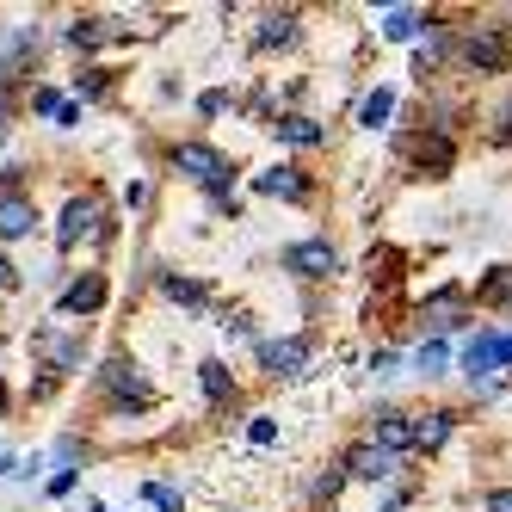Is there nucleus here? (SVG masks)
I'll use <instances>...</instances> for the list:
<instances>
[{
    "mask_svg": "<svg viewBox=\"0 0 512 512\" xmlns=\"http://www.w3.org/2000/svg\"><path fill=\"white\" fill-rule=\"evenodd\" d=\"M247 438H253V445H272L278 426H272V420H253V426H247Z\"/></svg>",
    "mask_w": 512,
    "mask_h": 512,
    "instance_id": "a878e982",
    "label": "nucleus"
},
{
    "mask_svg": "<svg viewBox=\"0 0 512 512\" xmlns=\"http://www.w3.org/2000/svg\"><path fill=\"white\" fill-rule=\"evenodd\" d=\"M290 38H297V13H290V7L260 19V44H266V50H272V44H290Z\"/></svg>",
    "mask_w": 512,
    "mask_h": 512,
    "instance_id": "6ab92c4d",
    "label": "nucleus"
},
{
    "mask_svg": "<svg viewBox=\"0 0 512 512\" xmlns=\"http://www.w3.org/2000/svg\"><path fill=\"white\" fill-rule=\"evenodd\" d=\"M414 371H420V377H438V371H445V340H426V346L414 352Z\"/></svg>",
    "mask_w": 512,
    "mask_h": 512,
    "instance_id": "5701e85b",
    "label": "nucleus"
},
{
    "mask_svg": "<svg viewBox=\"0 0 512 512\" xmlns=\"http://www.w3.org/2000/svg\"><path fill=\"white\" fill-rule=\"evenodd\" d=\"M13 284H19V272H13L7 260H0V290H13Z\"/></svg>",
    "mask_w": 512,
    "mask_h": 512,
    "instance_id": "7c9ffc66",
    "label": "nucleus"
},
{
    "mask_svg": "<svg viewBox=\"0 0 512 512\" xmlns=\"http://www.w3.org/2000/svg\"><path fill=\"white\" fill-rule=\"evenodd\" d=\"M488 512H512V482H506V488H494V494H488Z\"/></svg>",
    "mask_w": 512,
    "mask_h": 512,
    "instance_id": "cd10ccee",
    "label": "nucleus"
},
{
    "mask_svg": "<svg viewBox=\"0 0 512 512\" xmlns=\"http://www.w3.org/2000/svg\"><path fill=\"white\" fill-rule=\"evenodd\" d=\"M99 303H105V278H81V284L62 290V309H68V315H87V309H99Z\"/></svg>",
    "mask_w": 512,
    "mask_h": 512,
    "instance_id": "f3484780",
    "label": "nucleus"
},
{
    "mask_svg": "<svg viewBox=\"0 0 512 512\" xmlns=\"http://www.w3.org/2000/svg\"><path fill=\"white\" fill-rule=\"evenodd\" d=\"M99 383L112 389L118 401H130V408H149V401H155V389L136 377V364H130V358H112V364H105V371H99Z\"/></svg>",
    "mask_w": 512,
    "mask_h": 512,
    "instance_id": "0eeeda50",
    "label": "nucleus"
},
{
    "mask_svg": "<svg viewBox=\"0 0 512 512\" xmlns=\"http://www.w3.org/2000/svg\"><path fill=\"white\" fill-rule=\"evenodd\" d=\"M457 432V414L451 408H432V414H414V451H438L445 438Z\"/></svg>",
    "mask_w": 512,
    "mask_h": 512,
    "instance_id": "f8f14e48",
    "label": "nucleus"
},
{
    "mask_svg": "<svg viewBox=\"0 0 512 512\" xmlns=\"http://www.w3.org/2000/svg\"><path fill=\"white\" fill-rule=\"evenodd\" d=\"M457 62L469 68V75H506L512 68V44H506V25H463L451 38Z\"/></svg>",
    "mask_w": 512,
    "mask_h": 512,
    "instance_id": "f257e3e1",
    "label": "nucleus"
},
{
    "mask_svg": "<svg viewBox=\"0 0 512 512\" xmlns=\"http://www.w3.org/2000/svg\"><path fill=\"white\" fill-rule=\"evenodd\" d=\"M260 364H266L272 377H303V371H309V340H303V334L266 340V346H260Z\"/></svg>",
    "mask_w": 512,
    "mask_h": 512,
    "instance_id": "39448f33",
    "label": "nucleus"
},
{
    "mask_svg": "<svg viewBox=\"0 0 512 512\" xmlns=\"http://www.w3.org/2000/svg\"><path fill=\"white\" fill-rule=\"evenodd\" d=\"M112 38H118V31L105 25V19H81L75 31H68V44H75V50H93V44H112Z\"/></svg>",
    "mask_w": 512,
    "mask_h": 512,
    "instance_id": "4be33fe9",
    "label": "nucleus"
},
{
    "mask_svg": "<svg viewBox=\"0 0 512 512\" xmlns=\"http://www.w3.org/2000/svg\"><path fill=\"white\" fill-rule=\"evenodd\" d=\"M173 167L186 179H198V186H210V192H229V173H235L216 149H204V142H173Z\"/></svg>",
    "mask_w": 512,
    "mask_h": 512,
    "instance_id": "f03ea898",
    "label": "nucleus"
},
{
    "mask_svg": "<svg viewBox=\"0 0 512 512\" xmlns=\"http://www.w3.org/2000/svg\"><path fill=\"white\" fill-rule=\"evenodd\" d=\"M161 290L173 303H204V284H192V278H161Z\"/></svg>",
    "mask_w": 512,
    "mask_h": 512,
    "instance_id": "b1692460",
    "label": "nucleus"
},
{
    "mask_svg": "<svg viewBox=\"0 0 512 512\" xmlns=\"http://www.w3.org/2000/svg\"><path fill=\"white\" fill-rule=\"evenodd\" d=\"M253 192H260V198H284V204H303L309 198V179H303V167H266L260 179H253Z\"/></svg>",
    "mask_w": 512,
    "mask_h": 512,
    "instance_id": "6e6552de",
    "label": "nucleus"
},
{
    "mask_svg": "<svg viewBox=\"0 0 512 512\" xmlns=\"http://www.w3.org/2000/svg\"><path fill=\"white\" fill-rule=\"evenodd\" d=\"M475 303H488V309H512V266L488 272V278H482V290H475Z\"/></svg>",
    "mask_w": 512,
    "mask_h": 512,
    "instance_id": "a211bd4d",
    "label": "nucleus"
},
{
    "mask_svg": "<svg viewBox=\"0 0 512 512\" xmlns=\"http://www.w3.org/2000/svg\"><path fill=\"white\" fill-rule=\"evenodd\" d=\"M500 364H512V334H500Z\"/></svg>",
    "mask_w": 512,
    "mask_h": 512,
    "instance_id": "2f4dec72",
    "label": "nucleus"
},
{
    "mask_svg": "<svg viewBox=\"0 0 512 512\" xmlns=\"http://www.w3.org/2000/svg\"><path fill=\"white\" fill-rule=\"evenodd\" d=\"M198 383H204V395H210V401L235 395V377H229V364H216V358H210V364H198Z\"/></svg>",
    "mask_w": 512,
    "mask_h": 512,
    "instance_id": "412c9836",
    "label": "nucleus"
},
{
    "mask_svg": "<svg viewBox=\"0 0 512 512\" xmlns=\"http://www.w3.org/2000/svg\"><path fill=\"white\" fill-rule=\"evenodd\" d=\"M420 25H432V19L414 13V7H395V13H383V38L389 44H408V38H420Z\"/></svg>",
    "mask_w": 512,
    "mask_h": 512,
    "instance_id": "dca6fc26",
    "label": "nucleus"
},
{
    "mask_svg": "<svg viewBox=\"0 0 512 512\" xmlns=\"http://www.w3.org/2000/svg\"><path fill=\"white\" fill-rule=\"evenodd\" d=\"M223 105H229V93H204V99H198V112H204V118H216Z\"/></svg>",
    "mask_w": 512,
    "mask_h": 512,
    "instance_id": "bb28decb",
    "label": "nucleus"
},
{
    "mask_svg": "<svg viewBox=\"0 0 512 512\" xmlns=\"http://www.w3.org/2000/svg\"><path fill=\"white\" fill-rule=\"evenodd\" d=\"M488 371H500V334H475V340L463 346V377L482 383Z\"/></svg>",
    "mask_w": 512,
    "mask_h": 512,
    "instance_id": "9b49d317",
    "label": "nucleus"
},
{
    "mask_svg": "<svg viewBox=\"0 0 512 512\" xmlns=\"http://www.w3.org/2000/svg\"><path fill=\"white\" fill-rule=\"evenodd\" d=\"M278 142H290V149H321L327 130L315 118H303V112H290V118H278Z\"/></svg>",
    "mask_w": 512,
    "mask_h": 512,
    "instance_id": "4468645a",
    "label": "nucleus"
},
{
    "mask_svg": "<svg viewBox=\"0 0 512 512\" xmlns=\"http://www.w3.org/2000/svg\"><path fill=\"white\" fill-rule=\"evenodd\" d=\"M31 223H38V210H31V198H19V192H7V198H0V241H19V235H31Z\"/></svg>",
    "mask_w": 512,
    "mask_h": 512,
    "instance_id": "ddd939ff",
    "label": "nucleus"
},
{
    "mask_svg": "<svg viewBox=\"0 0 512 512\" xmlns=\"http://www.w3.org/2000/svg\"><path fill=\"white\" fill-rule=\"evenodd\" d=\"M389 112H395V93H389V87H377V93H364V105H358V124H364V130H377Z\"/></svg>",
    "mask_w": 512,
    "mask_h": 512,
    "instance_id": "aec40b11",
    "label": "nucleus"
},
{
    "mask_svg": "<svg viewBox=\"0 0 512 512\" xmlns=\"http://www.w3.org/2000/svg\"><path fill=\"white\" fill-rule=\"evenodd\" d=\"M31 346H38V352H44V358L56 364V371H81V340H62V334H38Z\"/></svg>",
    "mask_w": 512,
    "mask_h": 512,
    "instance_id": "2eb2a0df",
    "label": "nucleus"
},
{
    "mask_svg": "<svg viewBox=\"0 0 512 512\" xmlns=\"http://www.w3.org/2000/svg\"><path fill=\"white\" fill-rule=\"evenodd\" d=\"M371 445H383V451H414V414H401V408H383L377 414V426H371Z\"/></svg>",
    "mask_w": 512,
    "mask_h": 512,
    "instance_id": "1a4fd4ad",
    "label": "nucleus"
},
{
    "mask_svg": "<svg viewBox=\"0 0 512 512\" xmlns=\"http://www.w3.org/2000/svg\"><path fill=\"white\" fill-rule=\"evenodd\" d=\"M99 235H105V204H99L93 192H87V198H68L56 241H62V247H75V241H99Z\"/></svg>",
    "mask_w": 512,
    "mask_h": 512,
    "instance_id": "7ed1b4c3",
    "label": "nucleus"
},
{
    "mask_svg": "<svg viewBox=\"0 0 512 512\" xmlns=\"http://www.w3.org/2000/svg\"><path fill=\"white\" fill-rule=\"evenodd\" d=\"M494 142H506V149H512V105H506V112H500V124H494Z\"/></svg>",
    "mask_w": 512,
    "mask_h": 512,
    "instance_id": "c756f323",
    "label": "nucleus"
},
{
    "mask_svg": "<svg viewBox=\"0 0 512 512\" xmlns=\"http://www.w3.org/2000/svg\"><path fill=\"white\" fill-rule=\"evenodd\" d=\"M371 371L377 377H395V352H371Z\"/></svg>",
    "mask_w": 512,
    "mask_h": 512,
    "instance_id": "c85d7f7f",
    "label": "nucleus"
},
{
    "mask_svg": "<svg viewBox=\"0 0 512 512\" xmlns=\"http://www.w3.org/2000/svg\"><path fill=\"white\" fill-rule=\"evenodd\" d=\"M284 272H297V278H334L340 272V253L327 247V241H297V247H284Z\"/></svg>",
    "mask_w": 512,
    "mask_h": 512,
    "instance_id": "20e7f679",
    "label": "nucleus"
},
{
    "mask_svg": "<svg viewBox=\"0 0 512 512\" xmlns=\"http://www.w3.org/2000/svg\"><path fill=\"white\" fill-rule=\"evenodd\" d=\"M149 500H155V506H161V512H179V494H173V488H167V482H149Z\"/></svg>",
    "mask_w": 512,
    "mask_h": 512,
    "instance_id": "393cba45",
    "label": "nucleus"
},
{
    "mask_svg": "<svg viewBox=\"0 0 512 512\" xmlns=\"http://www.w3.org/2000/svg\"><path fill=\"white\" fill-rule=\"evenodd\" d=\"M463 290L445 284V290H432V297L420 303V327H432V334H451V327H463Z\"/></svg>",
    "mask_w": 512,
    "mask_h": 512,
    "instance_id": "423d86ee",
    "label": "nucleus"
},
{
    "mask_svg": "<svg viewBox=\"0 0 512 512\" xmlns=\"http://www.w3.org/2000/svg\"><path fill=\"white\" fill-rule=\"evenodd\" d=\"M346 469L358 475V482H389V475L401 469V457H395V451H383V445H358V451L346 457Z\"/></svg>",
    "mask_w": 512,
    "mask_h": 512,
    "instance_id": "9d476101",
    "label": "nucleus"
}]
</instances>
